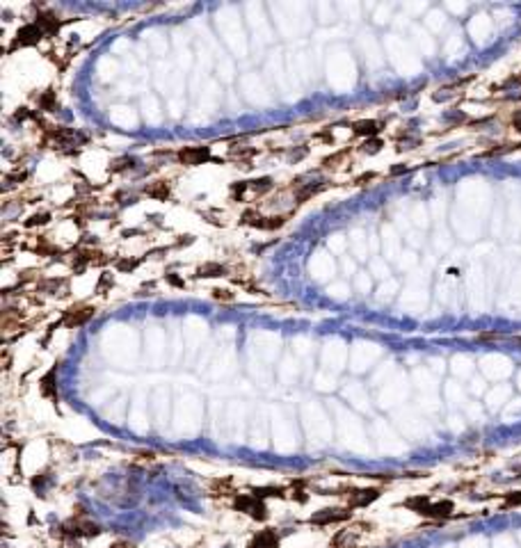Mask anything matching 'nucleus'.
<instances>
[{"label": "nucleus", "mask_w": 521, "mask_h": 548, "mask_svg": "<svg viewBox=\"0 0 521 548\" xmlns=\"http://www.w3.org/2000/svg\"><path fill=\"white\" fill-rule=\"evenodd\" d=\"M235 510L240 512H247L252 518H256V521H263L268 514H265V505L258 500V495H238L235 498Z\"/></svg>", "instance_id": "nucleus-1"}, {"label": "nucleus", "mask_w": 521, "mask_h": 548, "mask_svg": "<svg viewBox=\"0 0 521 548\" xmlns=\"http://www.w3.org/2000/svg\"><path fill=\"white\" fill-rule=\"evenodd\" d=\"M44 37V30L39 28L37 23H30V25H23L21 30L16 32L14 39V48L16 46H35L39 44V39Z\"/></svg>", "instance_id": "nucleus-2"}, {"label": "nucleus", "mask_w": 521, "mask_h": 548, "mask_svg": "<svg viewBox=\"0 0 521 548\" xmlns=\"http://www.w3.org/2000/svg\"><path fill=\"white\" fill-rule=\"evenodd\" d=\"M208 158H211L208 146H185V149L179 151V160L183 165H201Z\"/></svg>", "instance_id": "nucleus-3"}, {"label": "nucleus", "mask_w": 521, "mask_h": 548, "mask_svg": "<svg viewBox=\"0 0 521 548\" xmlns=\"http://www.w3.org/2000/svg\"><path fill=\"white\" fill-rule=\"evenodd\" d=\"M350 518V510H320L311 516L313 526H329V523H341Z\"/></svg>", "instance_id": "nucleus-4"}, {"label": "nucleus", "mask_w": 521, "mask_h": 548, "mask_svg": "<svg viewBox=\"0 0 521 548\" xmlns=\"http://www.w3.org/2000/svg\"><path fill=\"white\" fill-rule=\"evenodd\" d=\"M91 316H94V308H91V306L69 308L67 313H64V320H62V322L67 324V327H71V329H76V327H80V324L87 322Z\"/></svg>", "instance_id": "nucleus-5"}, {"label": "nucleus", "mask_w": 521, "mask_h": 548, "mask_svg": "<svg viewBox=\"0 0 521 548\" xmlns=\"http://www.w3.org/2000/svg\"><path fill=\"white\" fill-rule=\"evenodd\" d=\"M242 222H245V224H250V226H256V229L272 231V229H279V226H284V222H286V219H284V217H261V215L247 212V215L242 217Z\"/></svg>", "instance_id": "nucleus-6"}, {"label": "nucleus", "mask_w": 521, "mask_h": 548, "mask_svg": "<svg viewBox=\"0 0 521 548\" xmlns=\"http://www.w3.org/2000/svg\"><path fill=\"white\" fill-rule=\"evenodd\" d=\"M377 498H379L377 489H359V491L350 494V507H366V505H370Z\"/></svg>", "instance_id": "nucleus-7"}, {"label": "nucleus", "mask_w": 521, "mask_h": 548, "mask_svg": "<svg viewBox=\"0 0 521 548\" xmlns=\"http://www.w3.org/2000/svg\"><path fill=\"white\" fill-rule=\"evenodd\" d=\"M247 548H279V537L274 530H261Z\"/></svg>", "instance_id": "nucleus-8"}, {"label": "nucleus", "mask_w": 521, "mask_h": 548, "mask_svg": "<svg viewBox=\"0 0 521 548\" xmlns=\"http://www.w3.org/2000/svg\"><path fill=\"white\" fill-rule=\"evenodd\" d=\"M450 512H453V503L450 500H441V503H434V505H428L423 510L425 516H432V518H444V516H450Z\"/></svg>", "instance_id": "nucleus-9"}, {"label": "nucleus", "mask_w": 521, "mask_h": 548, "mask_svg": "<svg viewBox=\"0 0 521 548\" xmlns=\"http://www.w3.org/2000/svg\"><path fill=\"white\" fill-rule=\"evenodd\" d=\"M352 128H355L357 135H368V137H373V135H377V133H379V124H377V121H373V119L357 121Z\"/></svg>", "instance_id": "nucleus-10"}, {"label": "nucleus", "mask_w": 521, "mask_h": 548, "mask_svg": "<svg viewBox=\"0 0 521 548\" xmlns=\"http://www.w3.org/2000/svg\"><path fill=\"white\" fill-rule=\"evenodd\" d=\"M37 25L41 28L44 32H55L60 28V21H57V16L51 14V12H44V14L37 16Z\"/></svg>", "instance_id": "nucleus-11"}, {"label": "nucleus", "mask_w": 521, "mask_h": 548, "mask_svg": "<svg viewBox=\"0 0 521 548\" xmlns=\"http://www.w3.org/2000/svg\"><path fill=\"white\" fill-rule=\"evenodd\" d=\"M222 274H227V267L217 263H206L204 267L197 270V277H222Z\"/></svg>", "instance_id": "nucleus-12"}, {"label": "nucleus", "mask_w": 521, "mask_h": 548, "mask_svg": "<svg viewBox=\"0 0 521 548\" xmlns=\"http://www.w3.org/2000/svg\"><path fill=\"white\" fill-rule=\"evenodd\" d=\"M146 194L153 196V199H167V196H169V185H167L165 180H158L156 185L146 188Z\"/></svg>", "instance_id": "nucleus-13"}, {"label": "nucleus", "mask_w": 521, "mask_h": 548, "mask_svg": "<svg viewBox=\"0 0 521 548\" xmlns=\"http://www.w3.org/2000/svg\"><path fill=\"white\" fill-rule=\"evenodd\" d=\"M51 222V215L48 212H37V215H32L28 222H25V226H41V224H48Z\"/></svg>", "instance_id": "nucleus-14"}, {"label": "nucleus", "mask_w": 521, "mask_h": 548, "mask_svg": "<svg viewBox=\"0 0 521 548\" xmlns=\"http://www.w3.org/2000/svg\"><path fill=\"white\" fill-rule=\"evenodd\" d=\"M430 505V500L428 498H412V500H407V507H412V510H416L418 514H423V510Z\"/></svg>", "instance_id": "nucleus-15"}, {"label": "nucleus", "mask_w": 521, "mask_h": 548, "mask_svg": "<svg viewBox=\"0 0 521 548\" xmlns=\"http://www.w3.org/2000/svg\"><path fill=\"white\" fill-rule=\"evenodd\" d=\"M137 265H140V258H121V261H117V267H119L121 272H130V270H135Z\"/></svg>", "instance_id": "nucleus-16"}, {"label": "nucleus", "mask_w": 521, "mask_h": 548, "mask_svg": "<svg viewBox=\"0 0 521 548\" xmlns=\"http://www.w3.org/2000/svg\"><path fill=\"white\" fill-rule=\"evenodd\" d=\"M254 495H284V489H274V487H265V489H254Z\"/></svg>", "instance_id": "nucleus-17"}, {"label": "nucleus", "mask_w": 521, "mask_h": 548, "mask_svg": "<svg viewBox=\"0 0 521 548\" xmlns=\"http://www.w3.org/2000/svg\"><path fill=\"white\" fill-rule=\"evenodd\" d=\"M39 103H41V107H44V110H53V107H55V94H53V91H46L44 98H41Z\"/></svg>", "instance_id": "nucleus-18"}, {"label": "nucleus", "mask_w": 521, "mask_h": 548, "mask_svg": "<svg viewBox=\"0 0 521 548\" xmlns=\"http://www.w3.org/2000/svg\"><path fill=\"white\" fill-rule=\"evenodd\" d=\"M41 390H44V395H53V372H48L44 377V382H41Z\"/></svg>", "instance_id": "nucleus-19"}, {"label": "nucleus", "mask_w": 521, "mask_h": 548, "mask_svg": "<svg viewBox=\"0 0 521 548\" xmlns=\"http://www.w3.org/2000/svg\"><path fill=\"white\" fill-rule=\"evenodd\" d=\"M250 188H254V190H258V192H261V190H270L272 183H270V178H258V180H252Z\"/></svg>", "instance_id": "nucleus-20"}, {"label": "nucleus", "mask_w": 521, "mask_h": 548, "mask_svg": "<svg viewBox=\"0 0 521 548\" xmlns=\"http://www.w3.org/2000/svg\"><path fill=\"white\" fill-rule=\"evenodd\" d=\"M320 190H323V185H309V188H304L302 192H300V194H297V199H300V201H304V199H306V196L316 194V192H320Z\"/></svg>", "instance_id": "nucleus-21"}, {"label": "nucleus", "mask_w": 521, "mask_h": 548, "mask_svg": "<svg viewBox=\"0 0 521 548\" xmlns=\"http://www.w3.org/2000/svg\"><path fill=\"white\" fill-rule=\"evenodd\" d=\"M213 297H215V300H224V301L234 300V295L229 293V290H222V288H215V290H213Z\"/></svg>", "instance_id": "nucleus-22"}, {"label": "nucleus", "mask_w": 521, "mask_h": 548, "mask_svg": "<svg viewBox=\"0 0 521 548\" xmlns=\"http://www.w3.org/2000/svg\"><path fill=\"white\" fill-rule=\"evenodd\" d=\"M514 505H521V491L505 495V507H514Z\"/></svg>", "instance_id": "nucleus-23"}, {"label": "nucleus", "mask_w": 521, "mask_h": 548, "mask_svg": "<svg viewBox=\"0 0 521 548\" xmlns=\"http://www.w3.org/2000/svg\"><path fill=\"white\" fill-rule=\"evenodd\" d=\"M379 146H382V142H379V140H373V142H366L363 149L370 151V153H375V151H379Z\"/></svg>", "instance_id": "nucleus-24"}, {"label": "nucleus", "mask_w": 521, "mask_h": 548, "mask_svg": "<svg viewBox=\"0 0 521 548\" xmlns=\"http://www.w3.org/2000/svg\"><path fill=\"white\" fill-rule=\"evenodd\" d=\"M373 178H375V174H361L357 178V185H366V180H373Z\"/></svg>", "instance_id": "nucleus-25"}, {"label": "nucleus", "mask_w": 521, "mask_h": 548, "mask_svg": "<svg viewBox=\"0 0 521 548\" xmlns=\"http://www.w3.org/2000/svg\"><path fill=\"white\" fill-rule=\"evenodd\" d=\"M110 548H135V544H130V541H114Z\"/></svg>", "instance_id": "nucleus-26"}, {"label": "nucleus", "mask_w": 521, "mask_h": 548, "mask_svg": "<svg viewBox=\"0 0 521 548\" xmlns=\"http://www.w3.org/2000/svg\"><path fill=\"white\" fill-rule=\"evenodd\" d=\"M512 124H514V128H517V130H519V133H521V110H519V112H517V114H514V117H512Z\"/></svg>", "instance_id": "nucleus-27"}, {"label": "nucleus", "mask_w": 521, "mask_h": 548, "mask_svg": "<svg viewBox=\"0 0 521 548\" xmlns=\"http://www.w3.org/2000/svg\"><path fill=\"white\" fill-rule=\"evenodd\" d=\"M402 172H407V167H393L391 174H402Z\"/></svg>", "instance_id": "nucleus-28"}]
</instances>
